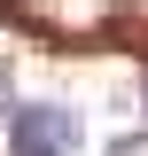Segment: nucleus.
<instances>
[{
    "label": "nucleus",
    "mask_w": 148,
    "mask_h": 156,
    "mask_svg": "<svg viewBox=\"0 0 148 156\" xmlns=\"http://www.w3.org/2000/svg\"><path fill=\"white\" fill-rule=\"evenodd\" d=\"M78 140H86V125L62 101H23L8 117V156H78Z\"/></svg>",
    "instance_id": "obj_1"
},
{
    "label": "nucleus",
    "mask_w": 148,
    "mask_h": 156,
    "mask_svg": "<svg viewBox=\"0 0 148 156\" xmlns=\"http://www.w3.org/2000/svg\"><path fill=\"white\" fill-rule=\"evenodd\" d=\"M109 156H148V140H109Z\"/></svg>",
    "instance_id": "obj_2"
},
{
    "label": "nucleus",
    "mask_w": 148,
    "mask_h": 156,
    "mask_svg": "<svg viewBox=\"0 0 148 156\" xmlns=\"http://www.w3.org/2000/svg\"><path fill=\"white\" fill-rule=\"evenodd\" d=\"M140 109H148V78H140Z\"/></svg>",
    "instance_id": "obj_3"
}]
</instances>
